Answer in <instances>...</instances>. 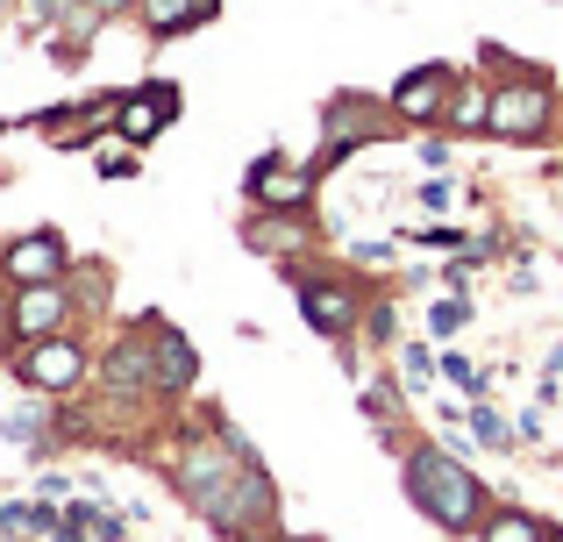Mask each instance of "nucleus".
<instances>
[{
	"mask_svg": "<svg viewBox=\"0 0 563 542\" xmlns=\"http://www.w3.org/2000/svg\"><path fill=\"white\" fill-rule=\"evenodd\" d=\"M399 486H407V500L421 507L442 535H478L485 521H493V493H485L478 478H471V464L442 443H407Z\"/></svg>",
	"mask_w": 563,
	"mask_h": 542,
	"instance_id": "nucleus-1",
	"label": "nucleus"
},
{
	"mask_svg": "<svg viewBox=\"0 0 563 542\" xmlns=\"http://www.w3.org/2000/svg\"><path fill=\"white\" fill-rule=\"evenodd\" d=\"M192 515H200L221 542H257L264 529H272V515H278V493H272V478H264V464L250 457L243 472H235L229 486H214Z\"/></svg>",
	"mask_w": 563,
	"mask_h": 542,
	"instance_id": "nucleus-2",
	"label": "nucleus"
},
{
	"mask_svg": "<svg viewBox=\"0 0 563 542\" xmlns=\"http://www.w3.org/2000/svg\"><path fill=\"white\" fill-rule=\"evenodd\" d=\"M556 114H563L556 86H542V79H499L493 86V114H485V136H493V143H542L556 129Z\"/></svg>",
	"mask_w": 563,
	"mask_h": 542,
	"instance_id": "nucleus-3",
	"label": "nucleus"
},
{
	"mask_svg": "<svg viewBox=\"0 0 563 542\" xmlns=\"http://www.w3.org/2000/svg\"><path fill=\"white\" fill-rule=\"evenodd\" d=\"M14 378H22L36 400H65V392H79L86 378H93V357H86L79 335H43V343H22Z\"/></svg>",
	"mask_w": 563,
	"mask_h": 542,
	"instance_id": "nucleus-4",
	"label": "nucleus"
},
{
	"mask_svg": "<svg viewBox=\"0 0 563 542\" xmlns=\"http://www.w3.org/2000/svg\"><path fill=\"white\" fill-rule=\"evenodd\" d=\"M364 307H372V300H364L350 278H321V272L300 278V314H307V329L329 335V343H357Z\"/></svg>",
	"mask_w": 563,
	"mask_h": 542,
	"instance_id": "nucleus-5",
	"label": "nucleus"
},
{
	"mask_svg": "<svg viewBox=\"0 0 563 542\" xmlns=\"http://www.w3.org/2000/svg\"><path fill=\"white\" fill-rule=\"evenodd\" d=\"M93 378H100L108 400H143V392H157V321L136 329V335H114Z\"/></svg>",
	"mask_w": 563,
	"mask_h": 542,
	"instance_id": "nucleus-6",
	"label": "nucleus"
},
{
	"mask_svg": "<svg viewBox=\"0 0 563 542\" xmlns=\"http://www.w3.org/2000/svg\"><path fill=\"white\" fill-rule=\"evenodd\" d=\"M450 93H456V65H413L407 79L385 93V114H393V122L428 129V122H442V114H450Z\"/></svg>",
	"mask_w": 563,
	"mask_h": 542,
	"instance_id": "nucleus-7",
	"label": "nucleus"
},
{
	"mask_svg": "<svg viewBox=\"0 0 563 542\" xmlns=\"http://www.w3.org/2000/svg\"><path fill=\"white\" fill-rule=\"evenodd\" d=\"M0 278L8 286H51V278H71V243L57 229H29L0 251Z\"/></svg>",
	"mask_w": 563,
	"mask_h": 542,
	"instance_id": "nucleus-8",
	"label": "nucleus"
},
{
	"mask_svg": "<svg viewBox=\"0 0 563 542\" xmlns=\"http://www.w3.org/2000/svg\"><path fill=\"white\" fill-rule=\"evenodd\" d=\"M243 200H257V208H307L314 200V165H286V151H264L243 179Z\"/></svg>",
	"mask_w": 563,
	"mask_h": 542,
	"instance_id": "nucleus-9",
	"label": "nucleus"
},
{
	"mask_svg": "<svg viewBox=\"0 0 563 542\" xmlns=\"http://www.w3.org/2000/svg\"><path fill=\"white\" fill-rule=\"evenodd\" d=\"M65 321H71V278H51V286H14V343L65 335Z\"/></svg>",
	"mask_w": 563,
	"mask_h": 542,
	"instance_id": "nucleus-10",
	"label": "nucleus"
},
{
	"mask_svg": "<svg viewBox=\"0 0 563 542\" xmlns=\"http://www.w3.org/2000/svg\"><path fill=\"white\" fill-rule=\"evenodd\" d=\"M243 243L257 257H300L314 243V222H307V208H257L243 222Z\"/></svg>",
	"mask_w": 563,
	"mask_h": 542,
	"instance_id": "nucleus-11",
	"label": "nucleus"
},
{
	"mask_svg": "<svg viewBox=\"0 0 563 542\" xmlns=\"http://www.w3.org/2000/svg\"><path fill=\"white\" fill-rule=\"evenodd\" d=\"M172 114H179V86L151 79V86H136V93H122V108H114V136H122V143H151Z\"/></svg>",
	"mask_w": 563,
	"mask_h": 542,
	"instance_id": "nucleus-12",
	"label": "nucleus"
},
{
	"mask_svg": "<svg viewBox=\"0 0 563 542\" xmlns=\"http://www.w3.org/2000/svg\"><path fill=\"white\" fill-rule=\"evenodd\" d=\"M221 14V0H136V22H143V36H186V29H200V22H214Z\"/></svg>",
	"mask_w": 563,
	"mask_h": 542,
	"instance_id": "nucleus-13",
	"label": "nucleus"
},
{
	"mask_svg": "<svg viewBox=\"0 0 563 542\" xmlns=\"http://www.w3.org/2000/svg\"><path fill=\"white\" fill-rule=\"evenodd\" d=\"M192 378H200V357H192L186 335L157 329V400H179V392H192Z\"/></svg>",
	"mask_w": 563,
	"mask_h": 542,
	"instance_id": "nucleus-14",
	"label": "nucleus"
},
{
	"mask_svg": "<svg viewBox=\"0 0 563 542\" xmlns=\"http://www.w3.org/2000/svg\"><path fill=\"white\" fill-rule=\"evenodd\" d=\"M485 114H493V86H485V79H456V93H450V114H442V122H450V129H464V136H471V129H485Z\"/></svg>",
	"mask_w": 563,
	"mask_h": 542,
	"instance_id": "nucleus-15",
	"label": "nucleus"
},
{
	"mask_svg": "<svg viewBox=\"0 0 563 542\" xmlns=\"http://www.w3.org/2000/svg\"><path fill=\"white\" fill-rule=\"evenodd\" d=\"M478 542H550V529H542L528 507H493V521L478 529Z\"/></svg>",
	"mask_w": 563,
	"mask_h": 542,
	"instance_id": "nucleus-16",
	"label": "nucleus"
},
{
	"mask_svg": "<svg viewBox=\"0 0 563 542\" xmlns=\"http://www.w3.org/2000/svg\"><path fill=\"white\" fill-rule=\"evenodd\" d=\"M471 435H478L485 450H514V443H521V429H514L507 414H493L485 400H471Z\"/></svg>",
	"mask_w": 563,
	"mask_h": 542,
	"instance_id": "nucleus-17",
	"label": "nucleus"
},
{
	"mask_svg": "<svg viewBox=\"0 0 563 542\" xmlns=\"http://www.w3.org/2000/svg\"><path fill=\"white\" fill-rule=\"evenodd\" d=\"M456 329H471V300H464V292H442V300L428 307V335H435V343H450Z\"/></svg>",
	"mask_w": 563,
	"mask_h": 542,
	"instance_id": "nucleus-18",
	"label": "nucleus"
},
{
	"mask_svg": "<svg viewBox=\"0 0 563 542\" xmlns=\"http://www.w3.org/2000/svg\"><path fill=\"white\" fill-rule=\"evenodd\" d=\"M435 372H442V364L428 357V343H399V372H393V378H399L407 392H421V386H428Z\"/></svg>",
	"mask_w": 563,
	"mask_h": 542,
	"instance_id": "nucleus-19",
	"label": "nucleus"
},
{
	"mask_svg": "<svg viewBox=\"0 0 563 542\" xmlns=\"http://www.w3.org/2000/svg\"><path fill=\"white\" fill-rule=\"evenodd\" d=\"M43 429H51V414H43V407H22V414L0 421V435H8V443H29V450H43Z\"/></svg>",
	"mask_w": 563,
	"mask_h": 542,
	"instance_id": "nucleus-20",
	"label": "nucleus"
},
{
	"mask_svg": "<svg viewBox=\"0 0 563 542\" xmlns=\"http://www.w3.org/2000/svg\"><path fill=\"white\" fill-rule=\"evenodd\" d=\"M442 378H450V386L464 392V400H485V392H493V386H485V372H478V364H471V357H456V350H450V357H442Z\"/></svg>",
	"mask_w": 563,
	"mask_h": 542,
	"instance_id": "nucleus-21",
	"label": "nucleus"
},
{
	"mask_svg": "<svg viewBox=\"0 0 563 542\" xmlns=\"http://www.w3.org/2000/svg\"><path fill=\"white\" fill-rule=\"evenodd\" d=\"M399 307L393 300H372V307H364V329H357V343H393V335H399Z\"/></svg>",
	"mask_w": 563,
	"mask_h": 542,
	"instance_id": "nucleus-22",
	"label": "nucleus"
},
{
	"mask_svg": "<svg viewBox=\"0 0 563 542\" xmlns=\"http://www.w3.org/2000/svg\"><path fill=\"white\" fill-rule=\"evenodd\" d=\"M399 392H407V386H399V378H393V386H372V392H364V414H372L378 429H385V421L399 414Z\"/></svg>",
	"mask_w": 563,
	"mask_h": 542,
	"instance_id": "nucleus-23",
	"label": "nucleus"
},
{
	"mask_svg": "<svg viewBox=\"0 0 563 542\" xmlns=\"http://www.w3.org/2000/svg\"><path fill=\"white\" fill-rule=\"evenodd\" d=\"M385 265H393L385 243H350V272H385Z\"/></svg>",
	"mask_w": 563,
	"mask_h": 542,
	"instance_id": "nucleus-24",
	"label": "nucleus"
},
{
	"mask_svg": "<svg viewBox=\"0 0 563 542\" xmlns=\"http://www.w3.org/2000/svg\"><path fill=\"white\" fill-rule=\"evenodd\" d=\"M413 208H421V214H442V208H450V186H442V172L421 186V193H413Z\"/></svg>",
	"mask_w": 563,
	"mask_h": 542,
	"instance_id": "nucleus-25",
	"label": "nucleus"
},
{
	"mask_svg": "<svg viewBox=\"0 0 563 542\" xmlns=\"http://www.w3.org/2000/svg\"><path fill=\"white\" fill-rule=\"evenodd\" d=\"M86 14H93V22H114V14H136V0H86Z\"/></svg>",
	"mask_w": 563,
	"mask_h": 542,
	"instance_id": "nucleus-26",
	"label": "nucleus"
},
{
	"mask_svg": "<svg viewBox=\"0 0 563 542\" xmlns=\"http://www.w3.org/2000/svg\"><path fill=\"white\" fill-rule=\"evenodd\" d=\"M421 165L442 172V165H450V143H442V136H421Z\"/></svg>",
	"mask_w": 563,
	"mask_h": 542,
	"instance_id": "nucleus-27",
	"label": "nucleus"
},
{
	"mask_svg": "<svg viewBox=\"0 0 563 542\" xmlns=\"http://www.w3.org/2000/svg\"><path fill=\"white\" fill-rule=\"evenodd\" d=\"M43 542H86V529H79L71 515H65V521H57V535H43Z\"/></svg>",
	"mask_w": 563,
	"mask_h": 542,
	"instance_id": "nucleus-28",
	"label": "nucleus"
},
{
	"mask_svg": "<svg viewBox=\"0 0 563 542\" xmlns=\"http://www.w3.org/2000/svg\"><path fill=\"white\" fill-rule=\"evenodd\" d=\"M8 335H14V314H8V307H0V343H8Z\"/></svg>",
	"mask_w": 563,
	"mask_h": 542,
	"instance_id": "nucleus-29",
	"label": "nucleus"
},
{
	"mask_svg": "<svg viewBox=\"0 0 563 542\" xmlns=\"http://www.w3.org/2000/svg\"><path fill=\"white\" fill-rule=\"evenodd\" d=\"M550 542H563V529H556V535H550Z\"/></svg>",
	"mask_w": 563,
	"mask_h": 542,
	"instance_id": "nucleus-30",
	"label": "nucleus"
}]
</instances>
